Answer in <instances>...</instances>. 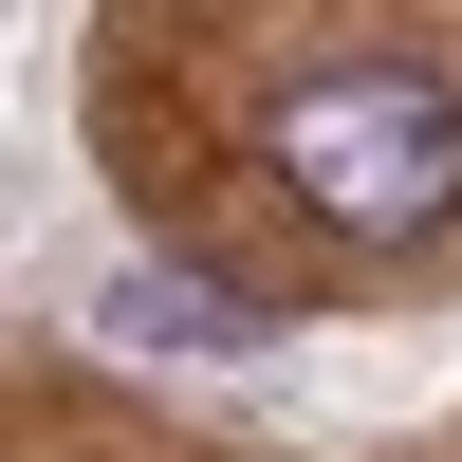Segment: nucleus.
I'll return each instance as SVG.
<instances>
[{
  "label": "nucleus",
  "instance_id": "1",
  "mask_svg": "<svg viewBox=\"0 0 462 462\" xmlns=\"http://www.w3.org/2000/svg\"><path fill=\"white\" fill-rule=\"evenodd\" d=\"M259 167L333 241H426V222H462V93L444 74H296L259 111Z\"/></svg>",
  "mask_w": 462,
  "mask_h": 462
}]
</instances>
